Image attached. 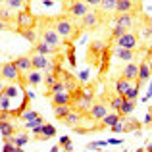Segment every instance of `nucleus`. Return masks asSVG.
<instances>
[{
  "instance_id": "1",
  "label": "nucleus",
  "mask_w": 152,
  "mask_h": 152,
  "mask_svg": "<svg viewBox=\"0 0 152 152\" xmlns=\"http://www.w3.org/2000/svg\"><path fill=\"white\" fill-rule=\"evenodd\" d=\"M54 31L60 35V39L64 41V45L79 39V31L75 29L73 23H71L67 18H56L54 19Z\"/></svg>"
},
{
  "instance_id": "2",
  "label": "nucleus",
  "mask_w": 152,
  "mask_h": 152,
  "mask_svg": "<svg viewBox=\"0 0 152 152\" xmlns=\"http://www.w3.org/2000/svg\"><path fill=\"white\" fill-rule=\"evenodd\" d=\"M141 41H139V35L135 33V31H125V33L121 35V37L115 41V46L118 48H127V50H137V48H141Z\"/></svg>"
},
{
  "instance_id": "3",
  "label": "nucleus",
  "mask_w": 152,
  "mask_h": 152,
  "mask_svg": "<svg viewBox=\"0 0 152 152\" xmlns=\"http://www.w3.org/2000/svg\"><path fill=\"white\" fill-rule=\"evenodd\" d=\"M15 27L19 29H33L35 27V15L31 14L29 8H23V10L18 12V15H15Z\"/></svg>"
},
{
  "instance_id": "4",
  "label": "nucleus",
  "mask_w": 152,
  "mask_h": 152,
  "mask_svg": "<svg viewBox=\"0 0 152 152\" xmlns=\"http://www.w3.org/2000/svg\"><path fill=\"white\" fill-rule=\"evenodd\" d=\"M0 79H4V81H25L19 73V69L14 66V62H6L0 66Z\"/></svg>"
},
{
  "instance_id": "5",
  "label": "nucleus",
  "mask_w": 152,
  "mask_h": 152,
  "mask_svg": "<svg viewBox=\"0 0 152 152\" xmlns=\"http://www.w3.org/2000/svg\"><path fill=\"white\" fill-rule=\"evenodd\" d=\"M141 0H118V4H115L118 14H137V12H141Z\"/></svg>"
},
{
  "instance_id": "6",
  "label": "nucleus",
  "mask_w": 152,
  "mask_h": 152,
  "mask_svg": "<svg viewBox=\"0 0 152 152\" xmlns=\"http://www.w3.org/2000/svg\"><path fill=\"white\" fill-rule=\"evenodd\" d=\"M41 41L46 42V45L54 46L56 50L60 48V45H64V41L60 39V35L54 31V27H45V29L41 31Z\"/></svg>"
},
{
  "instance_id": "7",
  "label": "nucleus",
  "mask_w": 152,
  "mask_h": 152,
  "mask_svg": "<svg viewBox=\"0 0 152 152\" xmlns=\"http://www.w3.org/2000/svg\"><path fill=\"white\" fill-rule=\"evenodd\" d=\"M33 137L37 139V141H45V139H52V137H56V127L52 125V123H42V125H39V127H35L33 131Z\"/></svg>"
},
{
  "instance_id": "8",
  "label": "nucleus",
  "mask_w": 152,
  "mask_h": 152,
  "mask_svg": "<svg viewBox=\"0 0 152 152\" xmlns=\"http://www.w3.org/2000/svg\"><path fill=\"white\" fill-rule=\"evenodd\" d=\"M87 12H89V6H87L85 0H71V4L67 6V14L71 18H77V19H81Z\"/></svg>"
},
{
  "instance_id": "9",
  "label": "nucleus",
  "mask_w": 152,
  "mask_h": 152,
  "mask_svg": "<svg viewBox=\"0 0 152 152\" xmlns=\"http://www.w3.org/2000/svg\"><path fill=\"white\" fill-rule=\"evenodd\" d=\"M152 77V67H150V60H142L141 64H139V77H137V81H139V89H141L142 85H145L146 81Z\"/></svg>"
},
{
  "instance_id": "10",
  "label": "nucleus",
  "mask_w": 152,
  "mask_h": 152,
  "mask_svg": "<svg viewBox=\"0 0 152 152\" xmlns=\"http://www.w3.org/2000/svg\"><path fill=\"white\" fill-rule=\"evenodd\" d=\"M29 56H31V69L42 71V69H50L52 67V62L46 56H42V54H29Z\"/></svg>"
},
{
  "instance_id": "11",
  "label": "nucleus",
  "mask_w": 152,
  "mask_h": 152,
  "mask_svg": "<svg viewBox=\"0 0 152 152\" xmlns=\"http://www.w3.org/2000/svg\"><path fill=\"white\" fill-rule=\"evenodd\" d=\"M81 21H83V29L94 31L98 25H100V14H96V12H87V14L81 18Z\"/></svg>"
},
{
  "instance_id": "12",
  "label": "nucleus",
  "mask_w": 152,
  "mask_h": 152,
  "mask_svg": "<svg viewBox=\"0 0 152 152\" xmlns=\"http://www.w3.org/2000/svg\"><path fill=\"white\" fill-rule=\"evenodd\" d=\"M108 114L106 102H93V106L89 108V118L91 119H102Z\"/></svg>"
},
{
  "instance_id": "13",
  "label": "nucleus",
  "mask_w": 152,
  "mask_h": 152,
  "mask_svg": "<svg viewBox=\"0 0 152 152\" xmlns=\"http://www.w3.org/2000/svg\"><path fill=\"white\" fill-rule=\"evenodd\" d=\"M12 62H14V66L19 69V73H21V75H25V73H29V71H31V56L29 54L18 56V58L12 60Z\"/></svg>"
},
{
  "instance_id": "14",
  "label": "nucleus",
  "mask_w": 152,
  "mask_h": 152,
  "mask_svg": "<svg viewBox=\"0 0 152 152\" xmlns=\"http://www.w3.org/2000/svg\"><path fill=\"white\" fill-rule=\"evenodd\" d=\"M121 77H123V79H127L129 83L137 81V77H139V64H137V62H129L125 67H123Z\"/></svg>"
},
{
  "instance_id": "15",
  "label": "nucleus",
  "mask_w": 152,
  "mask_h": 152,
  "mask_svg": "<svg viewBox=\"0 0 152 152\" xmlns=\"http://www.w3.org/2000/svg\"><path fill=\"white\" fill-rule=\"evenodd\" d=\"M114 56L118 60H123V62H135L139 58V52L137 50H127V48H114Z\"/></svg>"
},
{
  "instance_id": "16",
  "label": "nucleus",
  "mask_w": 152,
  "mask_h": 152,
  "mask_svg": "<svg viewBox=\"0 0 152 152\" xmlns=\"http://www.w3.org/2000/svg\"><path fill=\"white\" fill-rule=\"evenodd\" d=\"M52 106H71V93L69 91H62V93H54L52 94Z\"/></svg>"
},
{
  "instance_id": "17",
  "label": "nucleus",
  "mask_w": 152,
  "mask_h": 152,
  "mask_svg": "<svg viewBox=\"0 0 152 152\" xmlns=\"http://www.w3.org/2000/svg\"><path fill=\"white\" fill-rule=\"evenodd\" d=\"M4 142H10V145H15V146H21L23 148V145L29 142V135L27 133H15L12 137H4Z\"/></svg>"
},
{
  "instance_id": "18",
  "label": "nucleus",
  "mask_w": 152,
  "mask_h": 152,
  "mask_svg": "<svg viewBox=\"0 0 152 152\" xmlns=\"http://www.w3.org/2000/svg\"><path fill=\"white\" fill-rule=\"evenodd\" d=\"M133 15L135 14H118L115 15V25H119V27L129 31L131 27H133Z\"/></svg>"
},
{
  "instance_id": "19",
  "label": "nucleus",
  "mask_w": 152,
  "mask_h": 152,
  "mask_svg": "<svg viewBox=\"0 0 152 152\" xmlns=\"http://www.w3.org/2000/svg\"><path fill=\"white\" fill-rule=\"evenodd\" d=\"M42 75H41V71H37V69H31L29 73H25V83L29 87H37V85H41L42 83Z\"/></svg>"
},
{
  "instance_id": "20",
  "label": "nucleus",
  "mask_w": 152,
  "mask_h": 152,
  "mask_svg": "<svg viewBox=\"0 0 152 152\" xmlns=\"http://www.w3.org/2000/svg\"><path fill=\"white\" fill-rule=\"evenodd\" d=\"M52 52H56L54 46H50V45H46V42H37L35 45V48H33V54H42V56H48L52 54Z\"/></svg>"
},
{
  "instance_id": "21",
  "label": "nucleus",
  "mask_w": 152,
  "mask_h": 152,
  "mask_svg": "<svg viewBox=\"0 0 152 152\" xmlns=\"http://www.w3.org/2000/svg\"><path fill=\"white\" fill-rule=\"evenodd\" d=\"M79 119H81V112H79V110H71L69 114L64 118V123L69 125V127H75V123H77Z\"/></svg>"
},
{
  "instance_id": "22",
  "label": "nucleus",
  "mask_w": 152,
  "mask_h": 152,
  "mask_svg": "<svg viewBox=\"0 0 152 152\" xmlns=\"http://www.w3.org/2000/svg\"><path fill=\"white\" fill-rule=\"evenodd\" d=\"M0 133H2V137H12L14 135V123H12V119L0 121Z\"/></svg>"
},
{
  "instance_id": "23",
  "label": "nucleus",
  "mask_w": 152,
  "mask_h": 152,
  "mask_svg": "<svg viewBox=\"0 0 152 152\" xmlns=\"http://www.w3.org/2000/svg\"><path fill=\"white\" fill-rule=\"evenodd\" d=\"M133 110H135V100H125L123 98V102H121V108H119V112L118 114L121 115H129V114H133Z\"/></svg>"
},
{
  "instance_id": "24",
  "label": "nucleus",
  "mask_w": 152,
  "mask_h": 152,
  "mask_svg": "<svg viewBox=\"0 0 152 152\" xmlns=\"http://www.w3.org/2000/svg\"><path fill=\"white\" fill-rule=\"evenodd\" d=\"M119 119H121V115H119L118 112H110V114H106L102 118V123H104V127H112L114 123H118Z\"/></svg>"
},
{
  "instance_id": "25",
  "label": "nucleus",
  "mask_w": 152,
  "mask_h": 152,
  "mask_svg": "<svg viewBox=\"0 0 152 152\" xmlns=\"http://www.w3.org/2000/svg\"><path fill=\"white\" fill-rule=\"evenodd\" d=\"M131 87V83L127 81V79H123V77H119L118 81H115V94H119V96H123L125 94V91Z\"/></svg>"
},
{
  "instance_id": "26",
  "label": "nucleus",
  "mask_w": 152,
  "mask_h": 152,
  "mask_svg": "<svg viewBox=\"0 0 152 152\" xmlns=\"http://www.w3.org/2000/svg\"><path fill=\"white\" fill-rule=\"evenodd\" d=\"M121 125H123V131H137V129H141V125H139V121L137 119H125V115H123V119H121Z\"/></svg>"
},
{
  "instance_id": "27",
  "label": "nucleus",
  "mask_w": 152,
  "mask_h": 152,
  "mask_svg": "<svg viewBox=\"0 0 152 152\" xmlns=\"http://www.w3.org/2000/svg\"><path fill=\"white\" fill-rule=\"evenodd\" d=\"M4 4H6V8L12 10V12H19V10L25 8V0H6Z\"/></svg>"
},
{
  "instance_id": "28",
  "label": "nucleus",
  "mask_w": 152,
  "mask_h": 152,
  "mask_svg": "<svg viewBox=\"0 0 152 152\" xmlns=\"http://www.w3.org/2000/svg\"><path fill=\"white\" fill-rule=\"evenodd\" d=\"M18 33L21 35V37L25 39V41H29L31 45H37V33H35L33 29H19Z\"/></svg>"
},
{
  "instance_id": "29",
  "label": "nucleus",
  "mask_w": 152,
  "mask_h": 152,
  "mask_svg": "<svg viewBox=\"0 0 152 152\" xmlns=\"http://www.w3.org/2000/svg\"><path fill=\"white\" fill-rule=\"evenodd\" d=\"M71 110H73V108H71L69 104H67V106H54V115H56V119H64Z\"/></svg>"
},
{
  "instance_id": "30",
  "label": "nucleus",
  "mask_w": 152,
  "mask_h": 152,
  "mask_svg": "<svg viewBox=\"0 0 152 152\" xmlns=\"http://www.w3.org/2000/svg\"><path fill=\"white\" fill-rule=\"evenodd\" d=\"M115 4H118V0H100V10L106 12V14H110V12H115Z\"/></svg>"
},
{
  "instance_id": "31",
  "label": "nucleus",
  "mask_w": 152,
  "mask_h": 152,
  "mask_svg": "<svg viewBox=\"0 0 152 152\" xmlns=\"http://www.w3.org/2000/svg\"><path fill=\"white\" fill-rule=\"evenodd\" d=\"M123 98H125V100H137V98H139V87L137 85H131L129 89L125 91Z\"/></svg>"
},
{
  "instance_id": "32",
  "label": "nucleus",
  "mask_w": 152,
  "mask_h": 152,
  "mask_svg": "<svg viewBox=\"0 0 152 152\" xmlns=\"http://www.w3.org/2000/svg\"><path fill=\"white\" fill-rule=\"evenodd\" d=\"M121 102H123V96L115 94V96L110 98V108H112L114 112H119V108H121Z\"/></svg>"
},
{
  "instance_id": "33",
  "label": "nucleus",
  "mask_w": 152,
  "mask_h": 152,
  "mask_svg": "<svg viewBox=\"0 0 152 152\" xmlns=\"http://www.w3.org/2000/svg\"><path fill=\"white\" fill-rule=\"evenodd\" d=\"M10 104H12V98H8L4 93H0V112H8Z\"/></svg>"
},
{
  "instance_id": "34",
  "label": "nucleus",
  "mask_w": 152,
  "mask_h": 152,
  "mask_svg": "<svg viewBox=\"0 0 152 152\" xmlns=\"http://www.w3.org/2000/svg\"><path fill=\"white\" fill-rule=\"evenodd\" d=\"M18 93H19V89H18L15 85H6V87H4V94H6L8 98L18 96Z\"/></svg>"
},
{
  "instance_id": "35",
  "label": "nucleus",
  "mask_w": 152,
  "mask_h": 152,
  "mask_svg": "<svg viewBox=\"0 0 152 152\" xmlns=\"http://www.w3.org/2000/svg\"><path fill=\"white\" fill-rule=\"evenodd\" d=\"M42 123H45V119L41 118V115H39L37 119H31V121H25V129H31L33 131L35 127H39V125H42Z\"/></svg>"
},
{
  "instance_id": "36",
  "label": "nucleus",
  "mask_w": 152,
  "mask_h": 152,
  "mask_svg": "<svg viewBox=\"0 0 152 152\" xmlns=\"http://www.w3.org/2000/svg\"><path fill=\"white\" fill-rule=\"evenodd\" d=\"M37 118H39V114H37V112H33V110H25L21 114V119H23V121H31V119H37Z\"/></svg>"
},
{
  "instance_id": "37",
  "label": "nucleus",
  "mask_w": 152,
  "mask_h": 152,
  "mask_svg": "<svg viewBox=\"0 0 152 152\" xmlns=\"http://www.w3.org/2000/svg\"><path fill=\"white\" fill-rule=\"evenodd\" d=\"M125 31H127V29H123V27H119V25H115V27H114V29H112V39H114V41H118V39H119V37H121V35H123V33H125Z\"/></svg>"
},
{
  "instance_id": "38",
  "label": "nucleus",
  "mask_w": 152,
  "mask_h": 152,
  "mask_svg": "<svg viewBox=\"0 0 152 152\" xmlns=\"http://www.w3.org/2000/svg\"><path fill=\"white\" fill-rule=\"evenodd\" d=\"M2 152H23L21 146H15V145H10V142H4V150Z\"/></svg>"
},
{
  "instance_id": "39",
  "label": "nucleus",
  "mask_w": 152,
  "mask_h": 152,
  "mask_svg": "<svg viewBox=\"0 0 152 152\" xmlns=\"http://www.w3.org/2000/svg\"><path fill=\"white\" fill-rule=\"evenodd\" d=\"M42 81H45V83H46V85H48V87H52V85H54L56 81H58V77H56L54 73H46V77L42 79Z\"/></svg>"
},
{
  "instance_id": "40",
  "label": "nucleus",
  "mask_w": 152,
  "mask_h": 152,
  "mask_svg": "<svg viewBox=\"0 0 152 152\" xmlns=\"http://www.w3.org/2000/svg\"><path fill=\"white\" fill-rule=\"evenodd\" d=\"M110 129L114 131V133H123V125H121V119H119L118 123H114V125H112Z\"/></svg>"
},
{
  "instance_id": "41",
  "label": "nucleus",
  "mask_w": 152,
  "mask_h": 152,
  "mask_svg": "<svg viewBox=\"0 0 152 152\" xmlns=\"http://www.w3.org/2000/svg\"><path fill=\"white\" fill-rule=\"evenodd\" d=\"M67 60H69V64L71 66H75V52H73V46H69V52H67Z\"/></svg>"
},
{
  "instance_id": "42",
  "label": "nucleus",
  "mask_w": 152,
  "mask_h": 152,
  "mask_svg": "<svg viewBox=\"0 0 152 152\" xmlns=\"http://www.w3.org/2000/svg\"><path fill=\"white\" fill-rule=\"evenodd\" d=\"M87 6H93V8H98L100 6V0H85Z\"/></svg>"
},
{
  "instance_id": "43",
  "label": "nucleus",
  "mask_w": 152,
  "mask_h": 152,
  "mask_svg": "<svg viewBox=\"0 0 152 152\" xmlns=\"http://www.w3.org/2000/svg\"><path fill=\"white\" fill-rule=\"evenodd\" d=\"M62 148H64V152H73V145H71V141H69V142H66Z\"/></svg>"
},
{
  "instance_id": "44",
  "label": "nucleus",
  "mask_w": 152,
  "mask_h": 152,
  "mask_svg": "<svg viewBox=\"0 0 152 152\" xmlns=\"http://www.w3.org/2000/svg\"><path fill=\"white\" fill-rule=\"evenodd\" d=\"M66 142H69V137H62V139H60V148H62Z\"/></svg>"
},
{
  "instance_id": "45",
  "label": "nucleus",
  "mask_w": 152,
  "mask_h": 152,
  "mask_svg": "<svg viewBox=\"0 0 152 152\" xmlns=\"http://www.w3.org/2000/svg\"><path fill=\"white\" fill-rule=\"evenodd\" d=\"M50 152H60V145H56V146H52Z\"/></svg>"
},
{
  "instance_id": "46",
  "label": "nucleus",
  "mask_w": 152,
  "mask_h": 152,
  "mask_svg": "<svg viewBox=\"0 0 152 152\" xmlns=\"http://www.w3.org/2000/svg\"><path fill=\"white\" fill-rule=\"evenodd\" d=\"M4 29H6V23H4L2 19H0V31H4Z\"/></svg>"
},
{
  "instance_id": "47",
  "label": "nucleus",
  "mask_w": 152,
  "mask_h": 152,
  "mask_svg": "<svg viewBox=\"0 0 152 152\" xmlns=\"http://www.w3.org/2000/svg\"><path fill=\"white\" fill-rule=\"evenodd\" d=\"M150 96H152V81H150V93L146 94V98H150Z\"/></svg>"
},
{
  "instance_id": "48",
  "label": "nucleus",
  "mask_w": 152,
  "mask_h": 152,
  "mask_svg": "<svg viewBox=\"0 0 152 152\" xmlns=\"http://www.w3.org/2000/svg\"><path fill=\"white\" fill-rule=\"evenodd\" d=\"M4 87H6V85H4V83L0 81V93H4Z\"/></svg>"
},
{
  "instance_id": "49",
  "label": "nucleus",
  "mask_w": 152,
  "mask_h": 152,
  "mask_svg": "<svg viewBox=\"0 0 152 152\" xmlns=\"http://www.w3.org/2000/svg\"><path fill=\"white\" fill-rule=\"evenodd\" d=\"M145 152H152V145H148V146H146V150Z\"/></svg>"
},
{
  "instance_id": "50",
  "label": "nucleus",
  "mask_w": 152,
  "mask_h": 152,
  "mask_svg": "<svg viewBox=\"0 0 152 152\" xmlns=\"http://www.w3.org/2000/svg\"><path fill=\"white\" fill-rule=\"evenodd\" d=\"M148 31H150V35H152V19H150V29Z\"/></svg>"
},
{
  "instance_id": "51",
  "label": "nucleus",
  "mask_w": 152,
  "mask_h": 152,
  "mask_svg": "<svg viewBox=\"0 0 152 152\" xmlns=\"http://www.w3.org/2000/svg\"><path fill=\"white\" fill-rule=\"evenodd\" d=\"M148 114H150V115H152V106H150V108H148Z\"/></svg>"
},
{
  "instance_id": "52",
  "label": "nucleus",
  "mask_w": 152,
  "mask_h": 152,
  "mask_svg": "<svg viewBox=\"0 0 152 152\" xmlns=\"http://www.w3.org/2000/svg\"><path fill=\"white\" fill-rule=\"evenodd\" d=\"M137 152H145V150H142V148H139V150H137Z\"/></svg>"
},
{
  "instance_id": "53",
  "label": "nucleus",
  "mask_w": 152,
  "mask_h": 152,
  "mask_svg": "<svg viewBox=\"0 0 152 152\" xmlns=\"http://www.w3.org/2000/svg\"><path fill=\"white\" fill-rule=\"evenodd\" d=\"M4 2H6V0H0V4H4Z\"/></svg>"
},
{
  "instance_id": "54",
  "label": "nucleus",
  "mask_w": 152,
  "mask_h": 152,
  "mask_svg": "<svg viewBox=\"0 0 152 152\" xmlns=\"http://www.w3.org/2000/svg\"><path fill=\"white\" fill-rule=\"evenodd\" d=\"M96 152H102V150H96Z\"/></svg>"
},
{
  "instance_id": "55",
  "label": "nucleus",
  "mask_w": 152,
  "mask_h": 152,
  "mask_svg": "<svg viewBox=\"0 0 152 152\" xmlns=\"http://www.w3.org/2000/svg\"><path fill=\"white\" fill-rule=\"evenodd\" d=\"M150 67H152V64H150Z\"/></svg>"
}]
</instances>
